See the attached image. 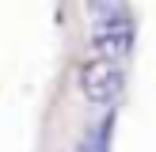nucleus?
<instances>
[{
  "label": "nucleus",
  "instance_id": "nucleus-1",
  "mask_svg": "<svg viewBox=\"0 0 156 152\" xmlns=\"http://www.w3.org/2000/svg\"><path fill=\"white\" fill-rule=\"evenodd\" d=\"M126 88V72L111 57H91L80 65V95L95 106H111Z\"/></svg>",
  "mask_w": 156,
  "mask_h": 152
},
{
  "label": "nucleus",
  "instance_id": "nucleus-2",
  "mask_svg": "<svg viewBox=\"0 0 156 152\" xmlns=\"http://www.w3.org/2000/svg\"><path fill=\"white\" fill-rule=\"evenodd\" d=\"M133 38H137L133 15H129V19H103V23H95V30H91V50H95L99 57L122 61V57L133 53Z\"/></svg>",
  "mask_w": 156,
  "mask_h": 152
},
{
  "label": "nucleus",
  "instance_id": "nucleus-3",
  "mask_svg": "<svg viewBox=\"0 0 156 152\" xmlns=\"http://www.w3.org/2000/svg\"><path fill=\"white\" fill-rule=\"evenodd\" d=\"M111 133H114V110H107L95 126L84 129V137H80V144H76V152H107V148H111Z\"/></svg>",
  "mask_w": 156,
  "mask_h": 152
},
{
  "label": "nucleus",
  "instance_id": "nucleus-4",
  "mask_svg": "<svg viewBox=\"0 0 156 152\" xmlns=\"http://www.w3.org/2000/svg\"><path fill=\"white\" fill-rule=\"evenodd\" d=\"M88 15L95 23H103V19H129V0H88Z\"/></svg>",
  "mask_w": 156,
  "mask_h": 152
}]
</instances>
